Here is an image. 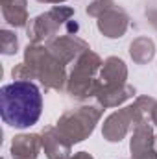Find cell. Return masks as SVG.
<instances>
[{
    "instance_id": "6da1fadb",
    "label": "cell",
    "mask_w": 157,
    "mask_h": 159,
    "mask_svg": "<svg viewBox=\"0 0 157 159\" xmlns=\"http://www.w3.org/2000/svg\"><path fill=\"white\" fill-rule=\"evenodd\" d=\"M43 111V96L32 81L19 80L0 89V115L6 124L24 129L34 126Z\"/></svg>"
}]
</instances>
